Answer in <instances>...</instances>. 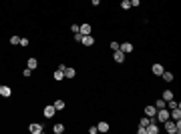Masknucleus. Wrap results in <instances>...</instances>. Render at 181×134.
Returning <instances> with one entry per match:
<instances>
[{
    "label": "nucleus",
    "mask_w": 181,
    "mask_h": 134,
    "mask_svg": "<svg viewBox=\"0 0 181 134\" xmlns=\"http://www.w3.org/2000/svg\"><path fill=\"white\" fill-rule=\"evenodd\" d=\"M163 126H165V130H167L169 134H175V132L179 134V132H181V128L177 126V122H175V120H171V118H169V120H165V122H163Z\"/></svg>",
    "instance_id": "obj_1"
},
{
    "label": "nucleus",
    "mask_w": 181,
    "mask_h": 134,
    "mask_svg": "<svg viewBox=\"0 0 181 134\" xmlns=\"http://www.w3.org/2000/svg\"><path fill=\"white\" fill-rule=\"evenodd\" d=\"M55 114H57L55 104H48V106H45V110H42V116H45V118H52Z\"/></svg>",
    "instance_id": "obj_2"
},
{
    "label": "nucleus",
    "mask_w": 181,
    "mask_h": 134,
    "mask_svg": "<svg viewBox=\"0 0 181 134\" xmlns=\"http://www.w3.org/2000/svg\"><path fill=\"white\" fill-rule=\"evenodd\" d=\"M113 60L117 62V64H123V62H125V52H121V50H115V52H113Z\"/></svg>",
    "instance_id": "obj_3"
},
{
    "label": "nucleus",
    "mask_w": 181,
    "mask_h": 134,
    "mask_svg": "<svg viewBox=\"0 0 181 134\" xmlns=\"http://www.w3.org/2000/svg\"><path fill=\"white\" fill-rule=\"evenodd\" d=\"M80 44H83V46H93V44H95V38H93L90 34H83V40H80Z\"/></svg>",
    "instance_id": "obj_4"
},
{
    "label": "nucleus",
    "mask_w": 181,
    "mask_h": 134,
    "mask_svg": "<svg viewBox=\"0 0 181 134\" xmlns=\"http://www.w3.org/2000/svg\"><path fill=\"white\" fill-rule=\"evenodd\" d=\"M119 50L125 52V54H131L133 52V44L131 42H123V44H119Z\"/></svg>",
    "instance_id": "obj_5"
},
{
    "label": "nucleus",
    "mask_w": 181,
    "mask_h": 134,
    "mask_svg": "<svg viewBox=\"0 0 181 134\" xmlns=\"http://www.w3.org/2000/svg\"><path fill=\"white\" fill-rule=\"evenodd\" d=\"M28 130L32 134H42V124H38V122H32L30 126H28Z\"/></svg>",
    "instance_id": "obj_6"
},
{
    "label": "nucleus",
    "mask_w": 181,
    "mask_h": 134,
    "mask_svg": "<svg viewBox=\"0 0 181 134\" xmlns=\"http://www.w3.org/2000/svg\"><path fill=\"white\" fill-rule=\"evenodd\" d=\"M0 96H2V98H10L12 96V88L10 86H0Z\"/></svg>",
    "instance_id": "obj_7"
},
{
    "label": "nucleus",
    "mask_w": 181,
    "mask_h": 134,
    "mask_svg": "<svg viewBox=\"0 0 181 134\" xmlns=\"http://www.w3.org/2000/svg\"><path fill=\"white\" fill-rule=\"evenodd\" d=\"M151 72H153L155 76H161V74L165 72V68H163V64H153V66H151Z\"/></svg>",
    "instance_id": "obj_8"
},
{
    "label": "nucleus",
    "mask_w": 181,
    "mask_h": 134,
    "mask_svg": "<svg viewBox=\"0 0 181 134\" xmlns=\"http://www.w3.org/2000/svg\"><path fill=\"white\" fill-rule=\"evenodd\" d=\"M169 118H171V120H181V110H179V106H177V108H173V110H169Z\"/></svg>",
    "instance_id": "obj_9"
},
{
    "label": "nucleus",
    "mask_w": 181,
    "mask_h": 134,
    "mask_svg": "<svg viewBox=\"0 0 181 134\" xmlns=\"http://www.w3.org/2000/svg\"><path fill=\"white\" fill-rule=\"evenodd\" d=\"M62 72H65V78H75V76H77V70H75L73 66H67Z\"/></svg>",
    "instance_id": "obj_10"
},
{
    "label": "nucleus",
    "mask_w": 181,
    "mask_h": 134,
    "mask_svg": "<svg viewBox=\"0 0 181 134\" xmlns=\"http://www.w3.org/2000/svg\"><path fill=\"white\" fill-rule=\"evenodd\" d=\"M155 112H157V108H155L153 104L145 106V116H149V118H155Z\"/></svg>",
    "instance_id": "obj_11"
},
{
    "label": "nucleus",
    "mask_w": 181,
    "mask_h": 134,
    "mask_svg": "<svg viewBox=\"0 0 181 134\" xmlns=\"http://www.w3.org/2000/svg\"><path fill=\"white\" fill-rule=\"evenodd\" d=\"M79 32H80V34H90V32H93V26H90V24H87V22L80 24V26H79Z\"/></svg>",
    "instance_id": "obj_12"
},
{
    "label": "nucleus",
    "mask_w": 181,
    "mask_h": 134,
    "mask_svg": "<svg viewBox=\"0 0 181 134\" xmlns=\"http://www.w3.org/2000/svg\"><path fill=\"white\" fill-rule=\"evenodd\" d=\"M36 66H38V60H36V58H28V60H26V68L36 70Z\"/></svg>",
    "instance_id": "obj_13"
},
{
    "label": "nucleus",
    "mask_w": 181,
    "mask_h": 134,
    "mask_svg": "<svg viewBox=\"0 0 181 134\" xmlns=\"http://www.w3.org/2000/svg\"><path fill=\"white\" fill-rule=\"evenodd\" d=\"M97 130L99 132H109V122H99L97 124Z\"/></svg>",
    "instance_id": "obj_14"
},
{
    "label": "nucleus",
    "mask_w": 181,
    "mask_h": 134,
    "mask_svg": "<svg viewBox=\"0 0 181 134\" xmlns=\"http://www.w3.org/2000/svg\"><path fill=\"white\" fill-rule=\"evenodd\" d=\"M161 98H163L165 102L171 100V98H173V92H171V90H163V92H161Z\"/></svg>",
    "instance_id": "obj_15"
},
{
    "label": "nucleus",
    "mask_w": 181,
    "mask_h": 134,
    "mask_svg": "<svg viewBox=\"0 0 181 134\" xmlns=\"http://www.w3.org/2000/svg\"><path fill=\"white\" fill-rule=\"evenodd\" d=\"M52 130H55V134H62L65 132V124H55Z\"/></svg>",
    "instance_id": "obj_16"
},
{
    "label": "nucleus",
    "mask_w": 181,
    "mask_h": 134,
    "mask_svg": "<svg viewBox=\"0 0 181 134\" xmlns=\"http://www.w3.org/2000/svg\"><path fill=\"white\" fill-rule=\"evenodd\" d=\"M52 78H55V80H65V72H62V70H55Z\"/></svg>",
    "instance_id": "obj_17"
},
{
    "label": "nucleus",
    "mask_w": 181,
    "mask_h": 134,
    "mask_svg": "<svg viewBox=\"0 0 181 134\" xmlns=\"http://www.w3.org/2000/svg\"><path fill=\"white\" fill-rule=\"evenodd\" d=\"M161 76H163V82H173V74L171 72H163Z\"/></svg>",
    "instance_id": "obj_18"
},
{
    "label": "nucleus",
    "mask_w": 181,
    "mask_h": 134,
    "mask_svg": "<svg viewBox=\"0 0 181 134\" xmlns=\"http://www.w3.org/2000/svg\"><path fill=\"white\" fill-rule=\"evenodd\" d=\"M149 122H151V118H149V116H143V118L139 120V126H145V128H147Z\"/></svg>",
    "instance_id": "obj_19"
},
{
    "label": "nucleus",
    "mask_w": 181,
    "mask_h": 134,
    "mask_svg": "<svg viewBox=\"0 0 181 134\" xmlns=\"http://www.w3.org/2000/svg\"><path fill=\"white\" fill-rule=\"evenodd\" d=\"M153 106H155V108H165V106H167V102L163 100V98H159V100L155 102V104H153Z\"/></svg>",
    "instance_id": "obj_20"
},
{
    "label": "nucleus",
    "mask_w": 181,
    "mask_h": 134,
    "mask_svg": "<svg viewBox=\"0 0 181 134\" xmlns=\"http://www.w3.org/2000/svg\"><path fill=\"white\" fill-rule=\"evenodd\" d=\"M121 8H123V10H129V8H131V0H121Z\"/></svg>",
    "instance_id": "obj_21"
},
{
    "label": "nucleus",
    "mask_w": 181,
    "mask_h": 134,
    "mask_svg": "<svg viewBox=\"0 0 181 134\" xmlns=\"http://www.w3.org/2000/svg\"><path fill=\"white\" fill-rule=\"evenodd\" d=\"M10 44L12 46H18V44H20V38H18V36H10Z\"/></svg>",
    "instance_id": "obj_22"
},
{
    "label": "nucleus",
    "mask_w": 181,
    "mask_h": 134,
    "mask_svg": "<svg viewBox=\"0 0 181 134\" xmlns=\"http://www.w3.org/2000/svg\"><path fill=\"white\" fill-rule=\"evenodd\" d=\"M55 108H57V110H62V108H65V100H57L55 102Z\"/></svg>",
    "instance_id": "obj_23"
},
{
    "label": "nucleus",
    "mask_w": 181,
    "mask_h": 134,
    "mask_svg": "<svg viewBox=\"0 0 181 134\" xmlns=\"http://www.w3.org/2000/svg\"><path fill=\"white\" fill-rule=\"evenodd\" d=\"M30 74H32V70H30V68H24V70H22V76H24V78H30Z\"/></svg>",
    "instance_id": "obj_24"
},
{
    "label": "nucleus",
    "mask_w": 181,
    "mask_h": 134,
    "mask_svg": "<svg viewBox=\"0 0 181 134\" xmlns=\"http://www.w3.org/2000/svg\"><path fill=\"white\" fill-rule=\"evenodd\" d=\"M137 132H139V134H147V128H145V126H139Z\"/></svg>",
    "instance_id": "obj_25"
},
{
    "label": "nucleus",
    "mask_w": 181,
    "mask_h": 134,
    "mask_svg": "<svg viewBox=\"0 0 181 134\" xmlns=\"http://www.w3.org/2000/svg\"><path fill=\"white\" fill-rule=\"evenodd\" d=\"M75 40H77V42H80V40H83V34H80V32H75Z\"/></svg>",
    "instance_id": "obj_26"
},
{
    "label": "nucleus",
    "mask_w": 181,
    "mask_h": 134,
    "mask_svg": "<svg viewBox=\"0 0 181 134\" xmlns=\"http://www.w3.org/2000/svg\"><path fill=\"white\" fill-rule=\"evenodd\" d=\"M30 42H28V38H20V46H28Z\"/></svg>",
    "instance_id": "obj_27"
},
{
    "label": "nucleus",
    "mask_w": 181,
    "mask_h": 134,
    "mask_svg": "<svg viewBox=\"0 0 181 134\" xmlns=\"http://www.w3.org/2000/svg\"><path fill=\"white\" fill-rule=\"evenodd\" d=\"M111 48H113V52H115V50H119V42H115V40H113V42H111Z\"/></svg>",
    "instance_id": "obj_28"
},
{
    "label": "nucleus",
    "mask_w": 181,
    "mask_h": 134,
    "mask_svg": "<svg viewBox=\"0 0 181 134\" xmlns=\"http://www.w3.org/2000/svg\"><path fill=\"white\" fill-rule=\"evenodd\" d=\"M97 132H99V130H97V126H90V128H89V134H97Z\"/></svg>",
    "instance_id": "obj_29"
},
{
    "label": "nucleus",
    "mask_w": 181,
    "mask_h": 134,
    "mask_svg": "<svg viewBox=\"0 0 181 134\" xmlns=\"http://www.w3.org/2000/svg\"><path fill=\"white\" fill-rule=\"evenodd\" d=\"M139 4H141V0H131V8H133V6H139Z\"/></svg>",
    "instance_id": "obj_30"
},
{
    "label": "nucleus",
    "mask_w": 181,
    "mask_h": 134,
    "mask_svg": "<svg viewBox=\"0 0 181 134\" xmlns=\"http://www.w3.org/2000/svg\"><path fill=\"white\" fill-rule=\"evenodd\" d=\"M90 4H93V6H99V4H101V0H90Z\"/></svg>",
    "instance_id": "obj_31"
}]
</instances>
